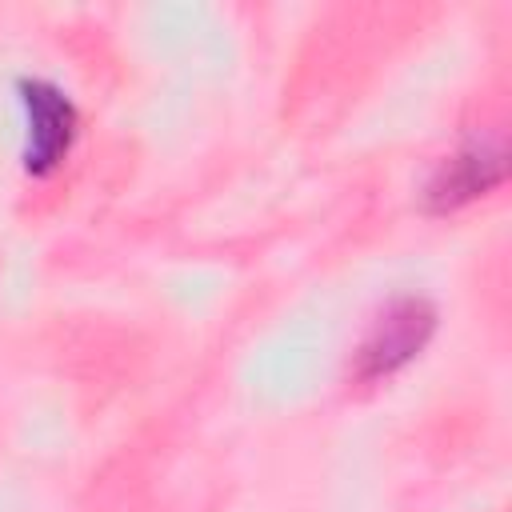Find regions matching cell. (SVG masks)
Segmentation results:
<instances>
[{
    "instance_id": "1",
    "label": "cell",
    "mask_w": 512,
    "mask_h": 512,
    "mask_svg": "<svg viewBox=\"0 0 512 512\" xmlns=\"http://www.w3.org/2000/svg\"><path fill=\"white\" fill-rule=\"evenodd\" d=\"M436 332V308L424 296H396L380 308L368 336L356 348V380H380L400 372Z\"/></svg>"
},
{
    "instance_id": "2",
    "label": "cell",
    "mask_w": 512,
    "mask_h": 512,
    "mask_svg": "<svg viewBox=\"0 0 512 512\" xmlns=\"http://www.w3.org/2000/svg\"><path fill=\"white\" fill-rule=\"evenodd\" d=\"M16 92H20L24 124H28V132H24V168L32 176H44L68 156V148L76 140V104L60 84L40 80V76H24L16 84Z\"/></svg>"
},
{
    "instance_id": "3",
    "label": "cell",
    "mask_w": 512,
    "mask_h": 512,
    "mask_svg": "<svg viewBox=\"0 0 512 512\" xmlns=\"http://www.w3.org/2000/svg\"><path fill=\"white\" fill-rule=\"evenodd\" d=\"M508 176V148L504 140H468L460 152H452L428 180L424 204L432 212H452L464 208L468 200L492 192Z\"/></svg>"
}]
</instances>
